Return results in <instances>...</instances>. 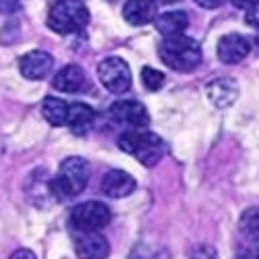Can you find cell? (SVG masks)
<instances>
[{"label":"cell","mask_w":259,"mask_h":259,"mask_svg":"<svg viewBox=\"0 0 259 259\" xmlns=\"http://www.w3.org/2000/svg\"><path fill=\"white\" fill-rule=\"evenodd\" d=\"M96 118V112L94 108H90L88 104H81V102H75L69 106V114H67V124L71 126V131L77 133V135H83L90 131V126Z\"/></svg>","instance_id":"16"},{"label":"cell","mask_w":259,"mask_h":259,"mask_svg":"<svg viewBox=\"0 0 259 259\" xmlns=\"http://www.w3.org/2000/svg\"><path fill=\"white\" fill-rule=\"evenodd\" d=\"M118 147L122 152L135 156L143 166H156L166 152L164 141L156 133L145 131V128H131V131H124L118 137Z\"/></svg>","instance_id":"3"},{"label":"cell","mask_w":259,"mask_h":259,"mask_svg":"<svg viewBox=\"0 0 259 259\" xmlns=\"http://www.w3.org/2000/svg\"><path fill=\"white\" fill-rule=\"evenodd\" d=\"M21 9V0H0V13L3 15H13Z\"/></svg>","instance_id":"21"},{"label":"cell","mask_w":259,"mask_h":259,"mask_svg":"<svg viewBox=\"0 0 259 259\" xmlns=\"http://www.w3.org/2000/svg\"><path fill=\"white\" fill-rule=\"evenodd\" d=\"M83 85H85V73L79 64H67L52 79V88L62 94H77L83 90Z\"/></svg>","instance_id":"14"},{"label":"cell","mask_w":259,"mask_h":259,"mask_svg":"<svg viewBox=\"0 0 259 259\" xmlns=\"http://www.w3.org/2000/svg\"><path fill=\"white\" fill-rule=\"evenodd\" d=\"M88 181H90V162L79 156H71L67 160H62L56 177L50 183L52 195L58 199L75 197L85 189Z\"/></svg>","instance_id":"2"},{"label":"cell","mask_w":259,"mask_h":259,"mask_svg":"<svg viewBox=\"0 0 259 259\" xmlns=\"http://www.w3.org/2000/svg\"><path fill=\"white\" fill-rule=\"evenodd\" d=\"M251 52V41L245 35L228 33L218 41V58L224 64H239Z\"/></svg>","instance_id":"11"},{"label":"cell","mask_w":259,"mask_h":259,"mask_svg":"<svg viewBox=\"0 0 259 259\" xmlns=\"http://www.w3.org/2000/svg\"><path fill=\"white\" fill-rule=\"evenodd\" d=\"M230 3H232L236 9H243V11H247V9L255 7V5H259V0H230Z\"/></svg>","instance_id":"23"},{"label":"cell","mask_w":259,"mask_h":259,"mask_svg":"<svg viewBox=\"0 0 259 259\" xmlns=\"http://www.w3.org/2000/svg\"><path fill=\"white\" fill-rule=\"evenodd\" d=\"M154 25L158 29V33H162L164 37H172L179 35L189 27V17L183 11H170L164 15H158L154 19Z\"/></svg>","instance_id":"15"},{"label":"cell","mask_w":259,"mask_h":259,"mask_svg":"<svg viewBox=\"0 0 259 259\" xmlns=\"http://www.w3.org/2000/svg\"><path fill=\"white\" fill-rule=\"evenodd\" d=\"M110 116L114 122L126 124L131 128H143L149 124V112L147 108L135 100H120L110 106Z\"/></svg>","instance_id":"7"},{"label":"cell","mask_w":259,"mask_h":259,"mask_svg":"<svg viewBox=\"0 0 259 259\" xmlns=\"http://www.w3.org/2000/svg\"><path fill=\"white\" fill-rule=\"evenodd\" d=\"M195 3L201 7V9H218L224 0H195Z\"/></svg>","instance_id":"24"},{"label":"cell","mask_w":259,"mask_h":259,"mask_svg":"<svg viewBox=\"0 0 259 259\" xmlns=\"http://www.w3.org/2000/svg\"><path fill=\"white\" fill-rule=\"evenodd\" d=\"M162 3H166V5H170V3H177V0H162Z\"/></svg>","instance_id":"26"},{"label":"cell","mask_w":259,"mask_h":259,"mask_svg":"<svg viewBox=\"0 0 259 259\" xmlns=\"http://www.w3.org/2000/svg\"><path fill=\"white\" fill-rule=\"evenodd\" d=\"M141 81H143V85H145V90L158 92V90H162L166 77H164L162 71H158V69H154V67H143V69H141Z\"/></svg>","instance_id":"19"},{"label":"cell","mask_w":259,"mask_h":259,"mask_svg":"<svg viewBox=\"0 0 259 259\" xmlns=\"http://www.w3.org/2000/svg\"><path fill=\"white\" fill-rule=\"evenodd\" d=\"M90 23V9L81 0H58L48 13V27L60 35H73Z\"/></svg>","instance_id":"4"},{"label":"cell","mask_w":259,"mask_h":259,"mask_svg":"<svg viewBox=\"0 0 259 259\" xmlns=\"http://www.w3.org/2000/svg\"><path fill=\"white\" fill-rule=\"evenodd\" d=\"M122 17L128 25H147L154 23L158 17V3L156 0H126L122 7Z\"/></svg>","instance_id":"12"},{"label":"cell","mask_w":259,"mask_h":259,"mask_svg":"<svg viewBox=\"0 0 259 259\" xmlns=\"http://www.w3.org/2000/svg\"><path fill=\"white\" fill-rule=\"evenodd\" d=\"M137 183L135 179L124 170H108L102 179V193L110 199H122L128 197L135 191Z\"/></svg>","instance_id":"10"},{"label":"cell","mask_w":259,"mask_h":259,"mask_svg":"<svg viewBox=\"0 0 259 259\" xmlns=\"http://www.w3.org/2000/svg\"><path fill=\"white\" fill-rule=\"evenodd\" d=\"M112 213L102 201H85L71 211V224L79 232H94L108 226Z\"/></svg>","instance_id":"6"},{"label":"cell","mask_w":259,"mask_h":259,"mask_svg":"<svg viewBox=\"0 0 259 259\" xmlns=\"http://www.w3.org/2000/svg\"><path fill=\"white\" fill-rule=\"evenodd\" d=\"M158 52L166 67L175 69L179 73H189L193 69H197L201 62V46L185 33L164 37Z\"/></svg>","instance_id":"1"},{"label":"cell","mask_w":259,"mask_h":259,"mask_svg":"<svg viewBox=\"0 0 259 259\" xmlns=\"http://www.w3.org/2000/svg\"><path fill=\"white\" fill-rule=\"evenodd\" d=\"M52 67H54V60L44 50H31L19 60L21 75H23L25 79H29V81L46 79L52 73Z\"/></svg>","instance_id":"9"},{"label":"cell","mask_w":259,"mask_h":259,"mask_svg":"<svg viewBox=\"0 0 259 259\" xmlns=\"http://www.w3.org/2000/svg\"><path fill=\"white\" fill-rule=\"evenodd\" d=\"M9 259H37V257H35L33 251H29V249H17Z\"/></svg>","instance_id":"22"},{"label":"cell","mask_w":259,"mask_h":259,"mask_svg":"<svg viewBox=\"0 0 259 259\" xmlns=\"http://www.w3.org/2000/svg\"><path fill=\"white\" fill-rule=\"evenodd\" d=\"M98 79L110 94H124L133 83L131 69L118 56H108L98 64Z\"/></svg>","instance_id":"5"},{"label":"cell","mask_w":259,"mask_h":259,"mask_svg":"<svg viewBox=\"0 0 259 259\" xmlns=\"http://www.w3.org/2000/svg\"><path fill=\"white\" fill-rule=\"evenodd\" d=\"M245 21H247V25H249V27L259 29V5L247 9V13H245Z\"/></svg>","instance_id":"20"},{"label":"cell","mask_w":259,"mask_h":259,"mask_svg":"<svg viewBox=\"0 0 259 259\" xmlns=\"http://www.w3.org/2000/svg\"><path fill=\"white\" fill-rule=\"evenodd\" d=\"M41 114H44V118L52 126H62V124H67L69 104L54 98V96H48V98H44V102H41Z\"/></svg>","instance_id":"17"},{"label":"cell","mask_w":259,"mask_h":259,"mask_svg":"<svg viewBox=\"0 0 259 259\" xmlns=\"http://www.w3.org/2000/svg\"><path fill=\"white\" fill-rule=\"evenodd\" d=\"M75 253L79 259H106L110 255V243L98 230L79 232L75 239Z\"/></svg>","instance_id":"8"},{"label":"cell","mask_w":259,"mask_h":259,"mask_svg":"<svg viewBox=\"0 0 259 259\" xmlns=\"http://www.w3.org/2000/svg\"><path fill=\"white\" fill-rule=\"evenodd\" d=\"M205 94L215 108H228L239 98V85L230 77H220V79H213L207 83Z\"/></svg>","instance_id":"13"},{"label":"cell","mask_w":259,"mask_h":259,"mask_svg":"<svg viewBox=\"0 0 259 259\" xmlns=\"http://www.w3.org/2000/svg\"><path fill=\"white\" fill-rule=\"evenodd\" d=\"M239 230L251 241L259 243V207H249L239 220Z\"/></svg>","instance_id":"18"},{"label":"cell","mask_w":259,"mask_h":259,"mask_svg":"<svg viewBox=\"0 0 259 259\" xmlns=\"http://www.w3.org/2000/svg\"><path fill=\"white\" fill-rule=\"evenodd\" d=\"M236 259H259V249H251V251H245L243 255H239Z\"/></svg>","instance_id":"25"}]
</instances>
